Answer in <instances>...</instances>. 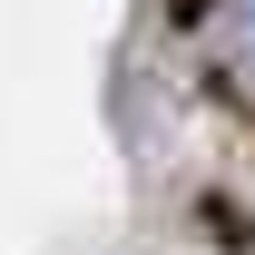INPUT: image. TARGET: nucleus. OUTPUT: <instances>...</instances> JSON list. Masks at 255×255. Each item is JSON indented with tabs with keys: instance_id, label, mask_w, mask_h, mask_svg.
I'll return each instance as SVG.
<instances>
[{
	"instance_id": "nucleus-1",
	"label": "nucleus",
	"mask_w": 255,
	"mask_h": 255,
	"mask_svg": "<svg viewBox=\"0 0 255 255\" xmlns=\"http://www.w3.org/2000/svg\"><path fill=\"white\" fill-rule=\"evenodd\" d=\"M216 39L226 49H255V0H216Z\"/></svg>"
}]
</instances>
